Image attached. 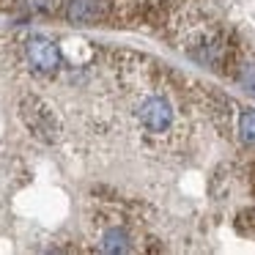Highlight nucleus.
Returning a JSON list of instances; mask_svg holds the SVG:
<instances>
[{
    "label": "nucleus",
    "instance_id": "nucleus-5",
    "mask_svg": "<svg viewBox=\"0 0 255 255\" xmlns=\"http://www.w3.org/2000/svg\"><path fill=\"white\" fill-rule=\"evenodd\" d=\"M102 250H105V253H127L129 236L121 228H110V231H105V236H102Z\"/></svg>",
    "mask_w": 255,
    "mask_h": 255
},
{
    "label": "nucleus",
    "instance_id": "nucleus-1",
    "mask_svg": "<svg viewBox=\"0 0 255 255\" xmlns=\"http://www.w3.org/2000/svg\"><path fill=\"white\" fill-rule=\"evenodd\" d=\"M19 116H22L25 127L36 134L44 143H55L58 134H61V124H58V116L50 110V105L39 99V96H25L19 102Z\"/></svg>",
    "mask_w": 255,
    "mask_h": 255
},
{
    "label": "nucleus",
    "instance_id": "nucleus-6",
    "mask_svg": "<svg viewBox=\"0 0 255 255\" xmlns=\"http://www.w3.org/2000/svg\"><path fill=\"white\" fill-rule=\"evenodd\" d=\"M239 134L247 145H255V110H244L239 118Z\"/></svg>",
    "mask_w": 255,
    "mask_h": 255
},
{
    "label": "nucleus",
    "instance_id": "nucleus-4",
    "mask_svg": "<svg viewBox=\"0 0 255 255\" xmlns=\"http://www.w3.org/2000/svg\"><path fill=\"white\" fill-rule=\"evenodd\" d=\"M66 17L72 22H96L102 17V8L91 0H69L66 3Z\"/></svg>",
    "mask_w": 255,
    "mask_h": 255
},
{
    "label": "nucleus",
    "instance_id": "nucleus-3",
    "mask_svg": "<svg viewBox=\"0 0 255 255\" xmlns=\"http://www.w3.org/2000/svg\"><path fill=\"white\" fill-rule=\"evenodd\" d=\"M25 55H28L30 66L41 74H52L61 66V52H58V47L50 39H41V36H36V39H30L25 44Z\"/></svg>",
    "mask_w": 255,
    "mask_h": 255
},
{
    "label": "nucleus",
    "instance_id": "nucleus-7",
    "mask_svg": "<svg viewBox=\"0 0 255 255\" xmlns=\"http://www.w3.org/2000/svg\"><path fill=\"white\" fill-rule=\"evenodd\" d=\"M236 80L250 91V94H255V63H242V66L236 69Z\"/></svg>",
    "mask_w": 255,
    "mask_h": 255
},
{
    "label": "nucleus",
    "instance_id": "nucleus-2",
    "mask_svg": "<svg viewBox=\"0 0 255 255\" xmlns=\"http://www.w3.org/2000/svg\"><path fill=\"white\" fill-rule=\"evenodd\" d=\"M137 118H140V124H143V129H148V132H154V134L167 132V127H170V121H173L170 102L162 99V96H148V99L137 107Z\"/></svg>",
    "mask_w": 255,
    "mask_h": 255
}]
</instances>
